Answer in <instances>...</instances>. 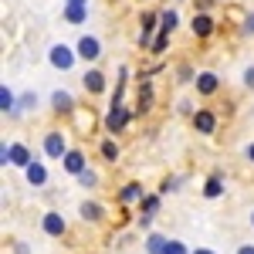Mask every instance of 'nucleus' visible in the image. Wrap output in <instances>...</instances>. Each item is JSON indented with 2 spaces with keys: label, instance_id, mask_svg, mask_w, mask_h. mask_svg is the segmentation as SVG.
Segmentation results:
<instances>
[{
  "label": "nucleus",
  "instance_id": "nucleus-2",
  "mask_svg": "<svg viewBox=\"0 0 254 254\" xmlns=\"http://www.w3.org/2000/svg\"><path fill=\"white\" fill-rule=\"evenodd\" d=\"M44 153H48L51 159H64L71 149H68V142H64L61 132H48V136H44Z\"/></svg>",
  "mask_w": 254,
  "mask_h": 254
},
{
  "label": "nucleus",
  "instance_id": "nucleus-33",
  "mask_svg": "<svg viewBox=\"0 0 254 254\" xmlns=\"http://www.w3.org/2000/svg\"><path fill=\"white\" fill-rule=\"evenodd\" d=\"M68 3H85V0H68Z\"/></svg>",
  "mask_w": 254,
  "mask_h": 254
},
{
  "label": "nucleus",
  "instance_id": "nucleus-29",
  "mask_svg": "<svg viewBox=\"0 0 254 254\" xmlns=\"http://www.w3.org/2000/svg\"><path fill=\"white\" fill-rule=\"evenodd\" d=\"M237 254H254V244H244V248H237Z\"/></svg>",
  "mask_w": 254,
  "mask_h": 254
},
{
  "label": "nucleus",
  "instance_id": "nucleus-28",
  "mask_svg": "<svg viewBox=\"0 0 254 254\" xmlns=\"http://www.w3.org/2000/svg\"><path fill=\"white\" fill-rule=\"evenodd\" d=\"M244 31H248V34H254V14L248 20H244Z\"/></svg>",
  "mask_w": 254,
  "mask_h": 254
},
{
  "label": "nucleus",
  "instance_id": "nucleus-22",
  "mask_svg": "<svg viewBox=\"0 0 254 254\" xmlns=\"http://www.w3.org/2000/svg\"><path fill=\"white\" fill-rule=\"evenodd\" d=\"M149 102H153V88H149V85H142V88H139V112H146V109H149Z\"/></svg>",
  "mask_w": 254,
  "mask_h": 254
},
{
  "label": "nucleus",
  "instance_id": "nucleus-27",
  "mask_svg": "<svg viewBox=\"0 0 254 254\" xmlns=\"http://www.w3.org/2000/svg\"><path fill=\"white\" fill-rule=\"evenodd\" d=\"M244 85H248V88H254V68H248V71H244Z\"/></svg>",
  "mask_w": 254,
  "mask_h": 254
},
{
  "label": "nucleus",
  "instance_id": "nucleus-18",
  "mask_svg": "<svg viewBox=\"0 0 254 254\" xmlns=\"http://www.w3.org/2000/svg\"><path fill=\"white\" fill-rule=\"evenodd\" d=\"M153 27H156V14H142V34H139L142 48L149 44V34H153Z\"/></svg>",
  "mask_w": 254,
  "mask_h": 254
},
{
  "label": "nucleus",
  "instance_id": "nucleus-15",
  "mask_svg": "<svg viewBox=\"0 0 254 254\" xmlns=\"http://www.w3.org/2000/svg\"><path fill=\"white\" fill-rule=\"evenodd\" d=\"M17 102H20V98L14 95V92H10L7 85L0 88V109H3V112H17Z\"/></svg>",
  "mask_w": 254,
  "mask_h": 254
},
{
  "label": "nucleus",
  "instance_id": "nucleus-12",
  "mask_svg": "<svg viewBox=\"0 0 254 254\" xmlns=\"http://www.w3.org/2000/svg\"><path fill=\"white\" fill-rule=\"evenodd\" d=\"M24 173H27V180H31V187H44V180H48V170H44L41 163H31Z\"/></svg>",
  "mask_w": 254,
  "mask_h": 254
},
{
  "label": "nucleus",
  "instance_id": "nucleus-8",
  "mask_svg": "<svg viewBox=\"0 0 254 254\" xmlns=\"http://www.w3.org/2000/svg\"><path fill=\"white\" fill-rule=\"evenodd\" d=\"M64 170H68V173H75V176H81L85 170H88V166H85V156H81L78 149H71V153L64 156Z\"/></svg>",
  "mask_w": 254,
  "mask_h": 254
},
{
  "label": "nucleus",
  "instance_id": "nucleus-17",
  "mask_svg": "<svg viewBox=\"0 0 254 254\" xmlns=\"http://www.w3.org/2000/svg\"><path fill=\"white\" fill-rule=\"evenodd\" d=\"M64 20L81 24V20H85V3H68V7H64Z\"/></svg>",
  "mask_w": 254,
  "mask_h": 254
},
{
  "label": "nucleus",
  "instance_id": "nucleus-19",
  "mask_svg": "<svg viewBox=\"0 0 254 254\" xmlns=\"http://www.w3.org/2000/svg\"><path fill=\"white\" fill-rule=\"evenodd\" d=\"M81 217L95 224V220H102V207H98V203H92V200H85V203H81Z\"/></svg>",
  "mask_w": 254,
  "mask_h": 254
},
{
  "label": "nucleus",
  "instance_id": "nucleus-20",
  "mask_svg": "<svg viewBox=\"0 0 254 254\" xmlns=\"http://www.w3.org/2000/svg\"><path fill=\"white\" fill-rule=\"evenodd\" d=\"M176 10H163V14H159V27H163V34H170V31H173L176 27Z\"/></svg>",
  "mask_w": 254,
  "mask_h": 254
},
{
  "label": "nucleus",
  "instance_id": "nucleus-30",
  "mask_svg": "<svg viewBox=\"0 0 254 254\" xmlns=\"http://www.w3.org/2000/svg\"><path fill=\"white\" fill-rule=\"evenodd\" d=\"M193 254H214V251H210V248H196Z\"/></svg>",
  "mask_w": 254,
  "mask_h": 254
},
{
  "label": "nucleus",
  "instance_id": "nucleus-6",
  "mask_svg": "<svg viewBox=\"0 0 254 254\" xmlns=\"http://www.w3.org/2000/svg\"><path fill=\"white\" fill-rule=\"evenodd\" d=\"M98 55H102V44H98V38L85 34V38L78 41V58H85V61H95Z\"/></svg>",
  "mask_w": 254,
  "mask_h": 254
},
{
  "label": "nucleus",
  "instance_id": "nucleus-16",
  "mask_svg": "<svg viewBox=\"0 0 254 254\" xmlns=\"http://www.w3.org/2000/svg\"><path fill=\"white\" fill-rule=\"evenodd\" d=\"M122 200H126V203L146 200V196H142V187H139V183H126V187H122Z\"/></svg>",
  "mask_w": 254,
  "mask_h": 254
},
{
  "label": "nucleus",
  "instance_id": "nucleus-4",
  "mask_svg": "<svg viewBox=\"0 0 254 254\" xmlns=\"http://www.w3.org/2000/svg\"><path fill=\"white\" fill-rule=\"evenodd\" d=\"M126 122H129L126 105H112V109H109V116H105V129H109V132H122V129H126Z\"/></svg>",
  "mask_w": 254,
  "mask_h": 254
},
{
  "label": "nucleus",
  "instance_id": "nucleus-3",
  "mask_svg": "<svg viewBox=\"0 0 254 254\" xmlns=\"http://www.w3.org/2000/svg\"><path fill=\"white\" fill-rule=\"evenodd\" d=\"M75 55H78V51H71L68 44H55V48H51V64L61 68V71H68V68L75 64Z\"/></svg>",
  "mask_w": 254,
  "mask_h": 254
},
{
  "label": "nucleus",
  "instance_id": "nucleus-21",
  "mask_svg": "<svg viewBox=\"0 0 254 254\" xmlns=\"http://www.w3.org/2000/svg\"><path fill=\"white\" fill-rule=\"evenodd\" d=\"M102 156L109 159V163H116V159H119V146L112 142V139H105V142H102Z\"/></svg>",
  "mask_w": 254,
  "mask_h": 254
},
{
  "label": "nucleus",
  "instance_id": "nucleus-23",
  "mask_svg": "<svg viewBox=\"0 0 254 254\" xmlns=\"http://www.w3.org/2000/svg\"><path fill=\"white\" fill-rule=\"evenodd\" d=\"M203 193H207V196H220V193H224V183H220L217 176H214V180H207V187H203Z\"/></svg>",
  "mask_w": 254,
  "mask_h": 254
},
{
  "label": "nucleus",
  "instance_id": "nucleus-13",
  "mask_svg": "<svg viewBox=\"0 0 254 254\" xmlns=\"http://www.w3.org/2000/svg\"><path fill=\"white\" fill-rule=\"evenodd\" d=\"M166 248H170V241L163 234H149L146 237V251L149 254H166Z\"/></svg>",
  "mask_w": 254,
  "mask_h": 254
},
{
  "label": "nucleus",
  "instance_id": "nucleus-10",
  "mask_svg": "<svg viewBox=\"0 0 254 254\" xmlns=\"http://www.w3.org/2000/svg\"><path fill=\"white\" fill-rule=\"evenodd\" d=\"M193 34L196 38H210V34H214V20L207 17V14H196L193 17Z\"/></svg>",
  "mask_w": 254,
  "mask_h": 254
},
{
  "label": "nucleus",
  "instance_id": "nucleus-26",
  "mask_svg": "<svg viewBox=\"0 0 254 254\" xmlns=\"http://www.w3.org/2000/svg\"><path fill=\"white\" fill-rule=\"evenodd\" d=\"M166 254H193V251H187V244H183V241H170Z\"/></svg>",
  "mask_w": 254,
  "mask_h": 254
},
{
  "label": "nucleus",
  "instance_id": "nucleus-32",
  "mask_svg": "<svg viewBox=\"0 0 254 254\" xmlns=\"http://www.w3.org/2000/svg\"><path fill=\"white\" fill-rule=\"evenodd\" d=\"M248 159H251V163H254V142H251V146H248Z\"/></svg>",
  "mask_w": 254,
  "mask_h": 254
},
{
  "label": "nucleus",
  "instance_id": "nucleus-9",
  "mask_svg": "<svg viewBox=\"0 0 254 254\" xmlns=\"http://www.w3.org/2000/svg\"><path fill=\"white\" fill-rule=\"evenodd\" d=\"M193 126H196V132H214V126H217L214 112H207V109H200V112L193 116Z\"/></svg>",
  "mask_w": 254,
  "mask_h": 254
},
{
  "label": "nucleus",
  "instance_id": "nucleus-5",
  "mask_svg": "<svg viewBox=\"0 0 254 254\" xmlns=\"http://www.w3.org/2000/svg\"><path fill=\"white\" fill-rule=\"evenodd\" d=\"M41 227H44V234L61 237L68 224H64V217H61V214H55V210H48V214H44V220H41Z\"/></svg>",
  "mask_w": 254,
  "mask_h": 254
},
{
  "label": "nucleus",
  "instance_id": "nucleus-34",
  "mask_svg": "<svg viewBox=\"0 0 254 254\" xmlns=\"http://www.w3.org/2000/svg\"><path fill=\"white\" fill-rule=\"evenodd\" d=\"M251 224H254V214H251Z\"/></svg>",
  "mask_w": 254,
  "mask_h": 254
},
{
  "label": "nucleus",
  "instance_id": "nucleus-1",
  "mask_svg": "<svg viewBox=\"0 0 254 254\" xmlns=\"http://www.w3.org/2000/svg\"><path fill=\"white\" fill-rule=\"evenodd\" d=\"M0 163H3V166L10 163V166H24V170H27V166H31V153H27V146L14 142V146H3V149H0Z\"/></svg>",
  "mask_w": 254,
  "mask_h": 254
},
{
  "label": "nucleus",
  "instance_id": "nucleus-7",
  "mask_svg": "<svg viewBox=\"0 0 254 254\" xmlns=\"http://www.w3.org/2000/svg\"><path fill=\"white\" fill-rule=\"evenodd\" d=\"M217 85H220V81H217L214 71H200V75H196V92H200V95H214Z\"/></svg>",
  "mask_w": 254,
  "mask_h": 254
},
{
  "label": "nucleus",
  "instance_id": "nucleus-14",
  "mask_svg": "<svg viewBox=\"0 0 254 254\" xmlns=\"http://www.w3.org/2000/svg\"><path fill=\"white\" fill-rule=\"evenodd\" d=\"M51 105H55L58 112H75V102H71L68 92H55V95H51Z\"/></svg>",
  "mask_w": 254,
  "mask_h": 254
},
{
  "label": "nucleus",
  "instance_id": "nucleus-11",
  "mask_svg": "<svg viewBox=\"0 0 254 254\" xmlns=\"http://www.w3.org/2000/svg\"><path fill=\"white\" fill-rule=\"evenodd\" d=\"M85 88H88V92H92V95H98V92H102V88H105V75H102V71H85Z\"/></svg>",
  "mask_w": 254,
  "mask_h": 254
},
{
  "label": "nucleus",
  "instance_id": "nucleus-25",
  "mask_svg": "<svg viewBox=\"0 0 254 254\" xmlns=\"http://www.w3.org/2000/svg\"><path fill=\"white\" fill-rule=\"evenodd\" d=\"M34 105H38V95H34V92L20 95V102H17V109H34Z\"/></svg>",
  "mask_w": 254,
  "mask_h": 254
},
{
  "label": "nucleus",
  "instance_id": "nucleus-31",
  "mask_svg": "<svg viewBox=\"0 0 254 254\" xmlns=\"http://www.w3.org/2000/svg\"><path fill=\"white\" fill-rule=\"evenodd\" d=\"M196 3H200V7H203V10H207V7H210V3H214V0H196Z\"/></svg>",
  "mask_w": 254,
  "mask_h": 254
},
{
  "label": "nucleus",
  "instance_id": "nucleus-24",
  "mask_svg": "<svg viewBox=\"0 0 254 254\" xmlns=\"http://www.w3.org/2000/svg\"><path fill=\"white\" fill-rule=\"evenodd\" d=\"M78 183H81V187H95V183H98V173H95V170H85V173L78 176Z\"/></svg>",
  "mask_w": 254,
  "mask_h": 254
}]
</instances>
